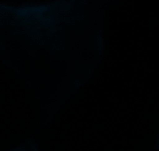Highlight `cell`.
Listing matches in <instances>:
<instances>
[{
	"label": "cell",
	"instance_id": "obj_1",
	"mask_svg": "<svg viewBox=\"0 0 159 151\" xmlns=\"http://www.w3.org/2000/svg\"><path fill=\"white\" fill-rule=\"evenodd\" d=\"M115 2H0V60L32 91L40 109L39 131L102 61L105 16Z\"/></svg>",
	"mask_w": 159,
	"mask_h": 151
},
{
	"label": "cell",
	"instance_id": "obj_2",
	"mask_svg": "<svg viewBox=\"0 0 159 151\" xmlns=\"http://www.w3.org/2000/svg\"><path fill=\"white\" fill-rule=\"evenodd\" d=\"M7 151H40V150L35 140L31 137L28 138L18 147H16Z\"/></svg>",
	"mask_w": 159,
	"mask_h": 151
}]
</instances>
